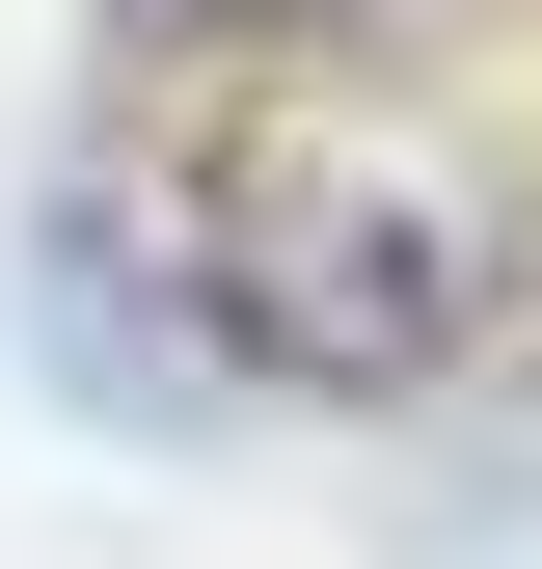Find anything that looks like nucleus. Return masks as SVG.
<instances>
[{"instance_id":"2","label":"nucleus","mask_w":542,"mask_h":569,"mask_svg":"<svg viewBox=\"0 0 542 569\" xmlns=\"http://www.w3.org/2000/svg\"><path fill=\"white\" fill-rule=\"evenodd\" d=\"M28 326H54V407H109V435H244V352L190 299L163 190H54L28 218Z\"/></svg>"},{"instance_id":"1","label":"nucleus","mask_w":542,"mask_h":569,"mask_svg":"<svg viewBox=\"0 0 542 569\" xmlns=\"http://www.w3.org/2000/svg\"><path fill=\"white\" fill-rule=\"evenodd\" d=\"M163 218H190L244 407H461L542 326V163L461 136L434 82H353V54H271L163 163Z\"/></svg>"},{"instance_id":"3","label":"nucleus","mask_w":542,"mask_h":569,"mask_svg":"<svg viewBox=\"0 0 542 569\" xmlns=\"http://www.w3.org/2000/svg\"><path fill=\"white\" fill-rule=\"evenodd\" d=\"M136 82H271V54H325V0H82Z\"/></svg>"}]
</instances>
